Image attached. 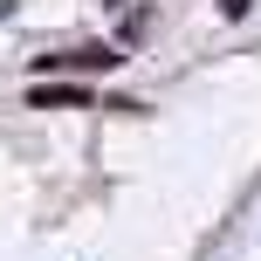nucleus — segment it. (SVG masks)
I'll use <instances>...</instances> for the list:
<instances>
[{"mask_svg":"<svg viewBox=\"0 0 261 261\" xmlns=\"http://www.w3.org/2000/svg\"><path fill=\"white\" fill-rule=\"evenodd\" d=\"M0 14H14V0H0Z\"/></svg>","mask_w":261,"mask_h":261,"instance_id":"nucleus-4","label":"nucleus"},{"mask_svg":"<svg viewBox=\"0 0 261 261\" xmlns=\"http://www.w3.org/2000/svg\"><path fill=\"white\" fill-rule=\"evenodd\" d=\"M28 103L35 110H90V90H76V83H35Z\"/></svg>","mask_w":261,"mask_h":261,"instance_id":"nucleus-2","label":"nucleus"},{"mask_svg":"<svg viewBox=\"0 0 261 261\" xmlns=\"http://www.w3.org/2000/svg\"><path fill=\"white\" fill-rule=\"evenodd\" d=\"M248 7H254V0H220V14H227V21H241Z\"/></svg>","mask_w":261,"mask_h":261,"instance_id":"nucleus-3","label":"nucleus"},{"mask_svg":"<svg viewBox=\"0 0 261 261\" xmlns=\"http://www.w3.org/2000/svg\"><path fill=\"white\" fill-rule=\"evenodd\" d=\"M124 48L117 41H76V48H55V55H35L41 76H83V69H117Z\"/></svg>","mask_w":261,"mask_h":261,"instance_id":"nucleus-1","label":"nucleus"}]
</instances>
